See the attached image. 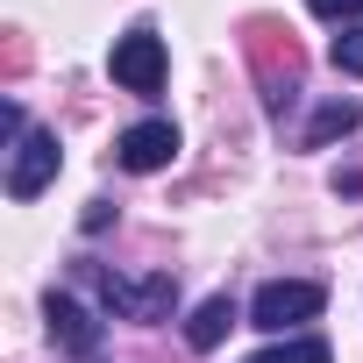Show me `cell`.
<instances>
[{"mask_svg":"<svg viewBox=\"0 0 363 363\" xmlns=\"http://www.w3.org/2000/svg\"><path fill=\"white\" fill-rule=\"evenodd\" d=\"M43 320H50V342H65L79 363H100V320H93L72 292H50V299H43Z\"/></svg>","mask_w":363,"mask_h":363,"instance_id":"6","label":"cell"},{"mask_svg":"<svg viewBox=\"0 0 363 363\" xmlns=\"http://www.w3.org/2000/svg\"><path fill=\"white\" fill-rule=\"evenodd\" d=\"M107 72H114V86H128V93H157V86H164V36H157V29H128V36L114 43Z\"/></svg>","mask_w":363,"mask_h":363,"instance_id":"4","label":"cell"},{"mask_svg":"<svg viewBox=\"0 0 363 363\" xmlns=\"http://www.w3.org/2000/svg\"><path fill=\"white\" fill-rule=\"evenodd\" d=\"M114 157H121L128 171H164V164L178 157V128H171V121H135V128H121Z\"/></svg>","mask_w":363,"mask_h":363,"instance_id":"7","label":"cell"},{"mask_svg":"<svg viewBox=\"0 0 363 363\" xmlns=\"http://www.w3.org/2000/svg\"><path fill=\"white\" fill-rule=\"evenodd\" d=\"M250 57H257V72H264V100L285 107V100L299 93V43H292V29L250 22Z\"/></svg>","mask_w":363,"mask_h":363,"instance_id":"2","label":"cell"},{"mask_svg":"<svg viewBox=\"0 0 363 363\" xmlns=\"http://www.w3.org/2000/svg\"><path fill=\"white\" fill-rule=\"evenodd\" d=\"M349 128H363V100H328V107L313 114V128H306V150H320V143H335V135H349Z\"/></svg>","mask_w":363,"mask_h":363,"instance_id":"9","label":"cell"},{"mask_svg":"<svg viewBox=\"0 0 363 363\" xmlns=\"http://www.w3.org/2000/svg\"><path fill=\"white\" fill-rule=\"evenodd\" d=\"M235 328V299L228 292H214V299H200L193 306V320H186V342L193 349H221V335Z\"/></svg>","mask_w":363,"mask_h":363,"instance_id":"8","label":"cell"},{"mask_svg":"<svg viewBox=\"0 0 363 363\" xmlns=\"http://www.w3.org/2000/svg\"><path fill=\"white\" fill-rule=\"evenodd\" d=\"M328 306V292L313 285V278H271L257 299H250V320L264 328V335H285V328H299V320H313Z\"/></svg>","mask_w":363,"mask_h":363,"instance_id":"3","label":"cell"},{"mask_svg":"<svg viewBox=\"0 0 363 363\" xmlns=\"http://www.w3.org/2000/svg\"><path fill=\"white\" fill-rule=\"evenodd\" d=\"M306 8H313L320 22H349V15H363V0H306Z\"/></svg>","mask_w":363,"mask_h":363,"instance_id":"12","label":"cell"},{"mask_svg":"<svg viewBox=\"0 0 363 363\" xmlns=\"http://www.w3.org/2000/svg\"><path fill=\"white\" fill-rule=\"evenodd\" d=\"M86 285H93V292L107 299V313H121V320H164L171 299H178L171 271H157V278H114V271L86 264Z\"/></svg>","mask_w":363,"mask_h":363,"instance_id":"1","label":"cell"},{"mask_svg":"<svg viewBox=\"0 0 363 363\" xmlns=\"http://www.w3.org/2000/svg\"><path fill=\"white\" fill-rule=\"evenodd\" d=\"M250 363H328V342H320V335H292V342H271V349L250 356Z\"/></svg>","mask_w":363,"mask_h":363,"instance_id":"10","label":"cell"},{"mask_svg":"<svg viewBox=\"0 0 363 363\" xmlns=\"http://www.w3.org/2000/svg\"><path fill=\"white\" fill-rule=\"evenodd\" d=\"M328 57H335V72H349V79H363V29H342V36L328 43Z\"/></svg>","mask_w":363,"mask_h":363,"instance_id":"11","label":"cell"},{"mask_svg":"<svg viewBox=\"0 0 363 363\" xmlns=\"http://www.w3.org/2000/svg\"><path fill=\"white\" fill-rule=\"evenodd\" d=\"M57 164H65V150H57L50 128L22 135V143H15V164H8V193H15V200H36L50 178H57Z\"/></svg>","mask_w":363,"mask_h":363,"instance_id":"5","label":"cell"}]
</instances>
